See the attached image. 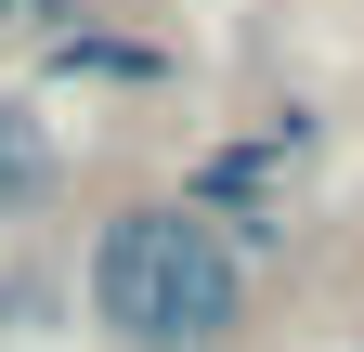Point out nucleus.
Segmentation results:
<instances>
[{
	"instance_id": "nucleus-1",
	"label": "nucleus",
	"mask_w": 364,
	"mask_h": 352,
	"mask_svg": "<svg viewBox=\"0 0 364 352\" xmlns=\"http://www.w3.org/2000/svg\"><path fill=\"white\" fill-rule=\"evenodd\" d=\"M78 300L117 352H235L247 326V248L182 196H130L78 248Z\"/></svg>"
},
{
	"instance_id": "nucleus-2",
	"label": "nucleus",
	"mask_w": 364,
	"mask_h": 352,
	"mask_svg": "<svg viewBox=\"0 0 364 352\" xmlns=\"http://www.w3.org/2000/svg\"><path fill=\"white\" fill-rule=\"evenodd\" d=\"M273 170H287V130H260V144H208L196 170H182V209H208V222L260 261V248H287V196H273Z\"/></svg>"
},
{
	"instance_id": "nucleus-3",
	"label": "nucleus",
	"mask_w": 364,
	"mask_h": 352,
	"mask_svg": "<svg viewBox=\"0 0 364 352\" xmlns=\"http://www.w3.org/2000/svg\"><path fill=\"white\" fill-rule=\"evenodd\" d=\"M39 78H65V92H156L169 78V53L156 39H130V26H65V39H39Z\"/></svg>"
},
{
	"instance_id": "nucleus-4",
	"label": "nucleus",
	"mask_w": 364,
	"mask_h": 352,
	"mask_svg": "<svg viewBox=\"0 0 364 352\" xmlns=\"http://www.w3.org/2000/svg\"><path fill=\"white\" fill-rule=\"evenodd\" d=\"M53 196H65V144H53V118H39L26 92H0V235L39 222Z\"/></svg>"
},
{
	"instance_id": "nucleus-5",
	"label": "nucleus",
	"mask_w": 364,
	"mask_h": 352,
	"mask_svg": "<svg viewBox=\"0 0 364 352\" xmlns=\"http://www.w3.org/2000/svg\"><path fill=\"white\" fill-rule=\"evenodd\" d=\"M91 0H0V39H65Z\"/></svg>"
}]
</instances>
